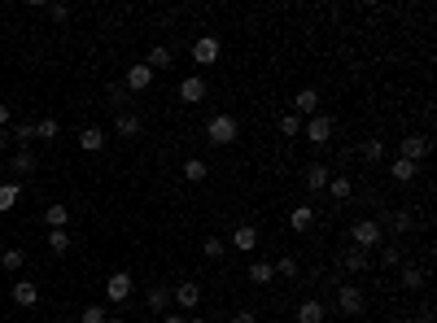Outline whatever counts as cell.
Listing matches in <instances>:
<instances>
[{
  "label": "cell",
  "instance_id": "38",
  "mask_svg": "<svg viewBox=\"0 0 437 323\" xmlns=\"http://www.w3.org/2000/svg\"><path fill=\"white\" fill-rule=\"evenodd\" d=\"M49 249H53V254H66V249H70V236H66V227H57V232H49Z\"/></svg>",
  "mask_w": 437,
  "mask_h": 323
},
{
  "label": "cell",
  "instance_id": "44",
  "mask_svg": "<svg viewBox=\"0 0 437 323\" xmlns=\"http://www.w3.org/2000/svg\"><path fill=\"white\" fill-rule=\"evenodd\" d=\"M258 315H254V310H236V315H232V323H254Z\"/></svg>",
  "mask_w": 437,
  "mask_h": 323
},
{
  "label": "cell",
  "instance_id": "34",
  "mask_svg": "<svg viewBox=\"0 0 437 323\" xmlns=\"http://www.w3.org/2000/svg\"><path fill=\"white\" fill-rule=\"evenodd\" d=\"M105 315H110L105 306H84V310H79V319H75V323H105Z\"/></svg>",
  "mask_w": 437,
  "mask_h": 323
},
{
  "label": "cell",
  "instance_id": "1",
  "mask_svg": "<svg viewBox=\"0 0 437 323\" xmlns=\"http://www.w3.org/2000/svg\"><path fill=\"white\" fill-rule=\"evenodd\" d=\"M350 241H354V249H363V254H372L376 245H385V227L376 223V219H359L350 227Z\"/></svg>",
  "mask_w": 437,
  "mask_h": 323
},
{
  "label": "cell",
  "instance_id": "2",
  "mask_svg": "<svg viewBox=\"0 0 437 323\" xmlns=\"http://www.w3.org/2000/svg\"><path fill=\"white\" fill-rule=\"evenodd\" d=\"M236 131H241V127H236V118H232V114H215V118L206 123V140L223 149V145H232V140H236Z\"/></svg>",
  "mask_w": 437,
  "mask_h": 323
},
{
  "label": "cell",
  "instance_id": "20",
  "mask_svg": "<svg viewBox=\"0 0 437 323\" xmlns=\"http://www.w3.org/2000/svg\"><path fill=\"white\" fill-rule=\"evenodd\" d=\"M9 171H14V175H35V153L31 149H18L14 158H9Z\"/></svg>",
  "mask_w": 437,
  "mask_h": 323
},
{
  "label": "cell",
  "instance_id": "28",
  "mask_svg": "<svg viewBox=\"0 0 437 323\" xmlns=\"http://www.w3.org/2000/svg\"><path fill=\"white\" fill-rule=\"evenodd\" d=\"M44 223H49V232H57V227L70 223V210L66 206H49V210H44Z\"/></svg>",
  "mask_w": 437,
  "mask_h": 323
},
{
  "label": "cell",
  "instance_id": "32",
  "mask_svg": "<svg viewBox=\"0 0 437 323\" xmlns=\"http://www.w3.org/2000/svg\"><path fill=\"white\" fill-rule=\"evenodd\" d=\"M202 254H206V258H215V262H219L223 254H228V241H219V236H206V241H202Z\"/></svg>",
  "mask_w": 437,
  "mask_h": 323
},
{
  "label": "cell",
  "instance_id": "17",
  "mask_svg": "<svg viewBox=\"0 0 437 323\" xmlns=\"http://www.w3.org/2000/svg\"><path fill=\"white\" fill-rule=\"evenodd\" d=\"M376 223H385L389 232H411V210H385Z\"/></svg>",
  "mask_w": 437,
  "mask_h": 323
},
{
  "label": "cell",
  "instance_id": "16",
  "mask_svg": "<svg viewBox=\"0 0 437 323\" xmlns=\"http://www.w3.org/2000/svg\"><path fill=\"white\" fill-rule=\"evenodd\" d=\"M389 175H394L398 184H411V179L420 175V162H407V158H394V162H389Z\"/></svg>",
  "mask_w": 437,
  "mask_h": 323
},
{
  "label": "cell",
  "instance_id": "23",
  "mask_svg": "<svg viewBox=\"0 0 437 323\" xmlns=\"http://www.w3.org/2000/svg\"><path fill=\"white\" fill-rule=\"evenodd\" d=\"M114 131H118L123 140H136V136H140V118L123 110V114H118V123H114Z\"/></svg>",
  "mask_w": 437,
  "mask_h": 323
},
{
  "label": "cell",
  "instance_id": "14",
  "mask_svg": "<svg viewBox=\"0 0 437 323\" xmlns=\"http://www.w3.org/2000/svg\"><path fill=\"white\" fill-rule=\"evenodd\" d=\"M302 179H306V188H311V193H324V188H328V179H333V171H328L324 162H311V166L302 171Z\"/></svg>",
  "mask_w": 437,
  "mask_h": 323
},
{
  "label": "cell",
  "instance_id": "19",
  "mask_svg": "<svg viewBox=\"0 0 437 323\" xmlns=\"http://www.w3.org/2000/svg\"><path fill=\"white\" fill-rule=\"evenodd\" d=\"M145 302L153 315H167V302H171V293H167V284H149V293H145Z\"/></svg>",
  "mask_w": 437,
  "mask_h": 323
},
{
  "label": "cell",
  "instance_id": "36",
  "mask_svg": "<svg viewBox=\"0 0 437 323\" xmlns=\"http://www.w3.org/2000/svg\"><path fill=\"white\" fill-rule=\"evenodd\" d=\"M271 267H276V275H280V280H293V275L302 271V267H298V258H280V262H271Z\"/></svg>",
  "mask_w": 437,
  "mask_h": 323
},
{
  "label": "cell",
  "instance_id": "10",
  "mask_svg": "<svg viewBox=\"0 0 437 323\" xmlns=\"http://www.w3.org/2000/svg\"><path fill=\"white\" fill-rule=\"evenodd\" d=\"M105 297H110V302H127V297H132V275L114 271L110 280H105Z\"/></svg>",
  "mask_w": 437,
  "mask_h": 323
},
{
  "label": "cell",
  "instance_id": "25",
  "mask_svg": "<svg viewBox=\"0 0 437 323\" xmlns=\"http://www.w3.org/2000/svg\"><path fill=\"white\" fill-rule=\"evenodd\" d=\"M206 175H210V166H206L202 158H188V162H184V179H188V184H202Z\"/></svg>",
  "mask_w": 437,
  "mask_h": 323
},
{
  "label": "cell",
  "instance_id": "37",
  "mask_svg": "<svg viewBox=\"0 0 437 323\" xmlns=\"http://www.w3.org/2000/svg\"><path fill=\"white\" fill-rule=\"evenodd\" d=\"M381 158H385V140H368V145H363V162H372V166H376Z\"/></svg>",
  "mask_w": 437,
  "mask_h": 323
},
{
  "label": "cell",
  "instance_id": "46",
  "mask_svg": "<svg viewBox=\"0 0 437 323\" xmlns=\"http://www.w3.org/2000/svg\"><path fill=\"white\" fill-rule=\"evenodd\" d=\"M158 323H188V315H162Z\"/></svg>",
  "mask_w": 437,
  "mask_h": 323
},
{
  "label": "cell",
  "instance_id": "21",
  "mask_svg": "<svg viewBox=\"0 0 437 323\" xmlns=\"http://www.w3.org/2000/svg\"><path fill=\"white\" fill-rule=\"evenodd\" d=\"M328 197H337V201H350V193H354V184H350V175H333L328 179V188H324Z\"/></svg>",
  "mask_w": 437,
  "mask_h": 323
},
{
  "label": "cell",
  "instance_id": "45",
  "mask_svg": "<svg viewBox=\"0 0 437 323\" xmlns=\"http://www.w3.org/2000/svg\"><path fill=\"white\" fill-rule=\"evenodd\" d=\"M14 123V110H9V105H0V127H9Z\"/></svg>",
  "mask_w": 437,
  "mask_h": 323
},
{
  "label": "cell",
  "instance_id": "39",
  "mask_svg": "<svg viewBox=\"0 0 437 323\" xmlns=\"http://www.w3.org/2000/svg\"><path fill=\"white\" fill-rule=\"evenodd\" d=\"M381 262H385V267H403V249H398V245H381Z\"/></svg>",
  "mask_w": 437,
  "mask_h": 323
},
{
  "label": "cell",
  "instance_id": "12",
  "mask_svg": "<svg viewBox=\"0 0 437 323\" xmlns=\"http://www.w3.org/2000/svg\"><path fill=\"white\" fill-rule=\"evenodd\" d=\"M14 302L22 310H35V306H40V284H35V280H14Z\"/></svg>",
  "mask_w": 437,
  "mask_h": 323
},
{
  "label": "cell",
  "instance_id": "27",
  "mask_svg": "<svg viewBox=\"0 0 437 323\" xmlns=\"http://www.w3.org/2000/svg\"><path fill=\"white\" fill-rule=\"evenodd\" d=\"M311 223H315V210H311V206H298V210L289 214V227H293V232H306Z\"/></svg>",
  "mask_w": 437,
  "mask_h": 323
},
{
  "label": "cell",
  "instance_id": "9",
  "mask_svg": "<svg viewBox=\"0 0 437 323\" xmlns=\"http://www.w3.org/2000/svg\"><path fill=\"white\" fill-rule=\"evenodd\" d=\"M206 92H210V88H206V79H202V75H188V79L180 83V101H184V105H202V101H206Z\"/></svg>",
  "mask_w": 437,
  "mask_h": 323
},
{
  "label": "cell",
  "instance_id": "30",
  "mask_svg": "<svg viewBox=\"0 0 437 323\" xmlns=\"http://www.w3.org/2000/svg\"><path fill=\"white\" fill-rule=\"evenodd\" d=\"M22 197V184H0V210H14Z\"/></svg>",
  "mask_w": 437,
  "mask_h": 323
},
{
  "label": "cell",
  "instance_id": "24",
  "mask_svg": "<svg viewBox=\"0 0 437 323\" xmlns=\"http://www.w3.org/2000/svg\"><path fill=\"white\" fill-rule=\"evenodd\" d=\"M271 280H276V267H271V262H263V258L250 262V284H271Z\"/></svg>",
  "mask_w": 437,
  "mask_h": 323
},
{
  "label": "cell",
  "instance_id": "8",
  "mask_svg": "<svg viewBox=\"0 0 437 323\" xmlns=\"http://www.w3.org/2000/svg\"><path fill=\"white\" fill-rule=\"evenodd\" d=\"M293 114H298L302 123H306V118H315V114H320V92H315V88H302L298 97H293Z\"/></svg>",
  "mask_w": 437,
  "mask_h": 323
},
{
  "label": "cell",
  "instance_id": "13",
  "mask_svg": "<svg viewBox=\"0 0 437 323\" xmlns=\"http://www.w3.org/2000/svg\"><path fill=\"white\" fill-rule=\"evenodd\" d=\"M171 297H175V306L197 310V306H202V284H197V280H184V284H180V289H175Z\"/></svg>",
  "mask_w": 437,
  "mask_h": 323
},
{
  "label": "cell",
  "instance_id": "26",
  "mask_svg": "<svg viewBox=\"0 0 437 323\" xmlns=\"http://www.w3.org/2000/svg\"><path fill=\"white\" fill-rule=\"evenodd\" d=\"M341 262H346V271H354V275H359V271H368V262H372V258L363 254V249H354V245H350V249H346V258H341Z\"/></svg>",
  "mask_w": 437,
  "mask_h": 323
},
{
  "label": "cell",
  "instance_id": "18",
  "mask_svg": "<svg viewBox=\"0 0 437 323\" xmlns=\"http://www.w3.org/2000/svg\"><path fill=\"white\" fill-rule=\"evenodd\" d=\"M79 149H84V153H101L105 149V131L101 127H84V131H79Z\"/></svg>",
  "mask_w": 437,
  "mask_h": 323
},
{
  "label": "cell",
  "instance_id": "22",
  "mask_svg": "<svg viewBox=\"0 0 437 323\" xmlns=\"http://www.w3.org/2000/svg\"><path fill=\"white\" fill-rule=\"evenodd\" d=\"M171 62H175V53L167 49V44H158V49L149 53V62H145V66L153 70V75H158V70H171Z\"/></svg>",
  "mask_w": 437,
  "mask_h": 323
},
{
  "label": "cell",
  "instance_id": "33",
  "mask_svg": "<svg viewBox=\"0 0 437 323\" xmlns=\"http://www.w3.org/2000/svg\"><path fill=\"white\" fill-rule=\"evenodd\" d=\"M22 262H27L22 249H5V254H0V267H5V271H22Z\"/></svg>",
  "mask_w": 437,
  "mask_h": 323
},
{
  "label": "cell",
  "instance_id": "47",
  "mask_svg": "<svg viewBox=\"0 0 437 323\" xmlns=\"http://www.w3.org/2000/svg\"><path fill=\"white\" fill-rule=\"evenodd\" d=\"M0 149H9V131L5 127H0Z\"/></svg>",
  "mask_w": 437,
  "mask_h": 323
},
{
  "label": "cell",
  "instance_id": "49",
  "mask_svg": "<svg viewBox=\"0 0 437 323\" xmlns=\"http://www.w3.org/2000/svg\"><path fill=\"white\" fill-rule=\"evenodd\" d=\"M188 323H210V319H202V315H193V319H188Z\"/></svg>",
  "mask_w": 437,
  "mask_h": 323
},
{
  "label": "cell",
  "instance_id": "31",
  "mask_svg": "<svg viewBox=\"0 0 437 323\" xmlns=\"http://www.w3.org/2000/svg\"><path fill=\"white\" fill-rule=\"evenodd\" d=\"M9 140H18V145L27 149L31 140H35V123H14V131H9Z\"/></svg>",
  "mask_w": 437,
  "mask_h": 323
},
{
  "label": "cell",
  "instance_id": "43",
  "mask_svg": "<svg viewBox=\"0 0 437 323\" xmlns=\"http://www.w3.org/2000/svg\"><path fill=\"white\" fill-rule=\"evenodd\" d=\"M110 101H114V105L127 101V88H123V83H114V88H110Z\"/></svg>",
  "mask_w": 437,
  "mask_h": 323
},
{
  "label": "cell",
  "instance_id": "41",
  "mask_svg": "<svg viewBox=\"0 0 437 323\" xmlns=\"http://www.w3.org/2000/svg\"><path fill=\"white\" fill-rule=\"evenodd\" d=\"M411 323H433V306H429V302H424V306L416 310V319H411Z\"/></svg>",
  "mask_w": 437,
  "mask_h": 323
},
{
  "label": "cell",
  "instance_id": "15",
  "mask_svg": "<svg viewBox=\"0 0 437 323\" xmlns=\"http://www.w3.org/2000/svg\"><path fill=\"white\" fill-rule=\"evenodd\" d=\"M324 319H328V310H324V302H315V297H306L298 306V323H324Z\"/></svg>",
  "mask_w": 437,
  "mask_h": 323
},
{
  "label": "cell",
  "instance_id": "3",
  "mask_svg": "<svg viewBox=\"0 0 437 323\" xmlns=\"http://www.w3.org/2000/svg\"><path fill=\"white\" fill-rule=\"evenodd\" d=\"M333 118H328V114H315V118H306V123H302V136L306 140H311V145H328V140H333Z\"/></svg>",
  "mask_w": 437,
  "mask_h": 323
},
{
  "label": "cell",
  "instance_id": "40",
  "mask_svg": "<svg viewBox=\"0 0 437 323\" xmlns=\"http://www.w3.org/2000/svg\"><path fill=\"white\" fill-rule=\"evenodd\" d=\"M57 131L62 127H57L53 118H44V123H35V140H57Z\"/></svg>",
  "mask_w": 437,
  "mask_h": 323
},
{
  "label": "cell",
  "instance_id": "7",
  "mask_svg": "<svg viewBox=\"0 0 437 323\" xmlns=\"http://www.w3.org/2000/svg\"><path fill=\"white\" fill-rule=\"evenodd\" d=\"M429 136H407V140H398V158H407V162H420V158H429Z\"/></svg>",
  "mask_w": 437,
  "mask_h": 323
},
{
  "label": "cell",
  "instance_id": "11",
  "mask_svg": "<svg viewBox=\"0 0 437 323\" xmlns=\"http://www.w3.org/2000/svg\"><path fill=\"white\" fill-rule=\"evenodd\" d=\"M123 88H127V92H149V88H153V70H149L145 62L132 66V70L123 75Z\"/></svg>",
  "mask_w": 437,
  "mask_h": 323
},
{
  "label": "cell",
  "instance_id": "50",
  "mask_svg": "<svg viewBox=\"0 0 437 323\" xmlns=\"http://www.w3.org/2000/svg\"><path fill=\"white\" fill-rule=\"evenodd\" d=\"M57 323H75V319H57Z\"/></svg>",
  "mask_w": 437,
  "mask_h": 323
},
{
  "label": "cell",
  "instance_id": "6",
  "mask_svg": "<svg viewBox=\"0 0 437 323\" xmlns=\"http://www.w3.org/2000/svg\"><path fill=\"white\" fill-rule=\"evenodd\" d=\"M228 249H236V254H254V249H258V227H250V223L232 227V241H228Z\"/></svg>",
  "mask_w": 437,
  "mask_h": 323
},
{
  "label": "cell",
  "instance_id": "29",
  "mask_svg": "<svg viewBox=\"0 0 437 323\" xmlns=\"http://www.w3.org/2000/svg\"><path fill=\"white\" fill-rule=\"evenodd\" d=\"M424 280H429V275H424L420 267H403V289H411V293H420V289H424Z\"/></svg>",
  "mask_w": 437,
  "mask_h": 323
},
{
  "label": "cell",
  "instance_id": "5",
  "mask_svg": "<svg viewBox=\"0 0 437 323\" xmlns=\"http://www.w3.org/2000/svg\"><path fill=\"white\" fill-rule=\"evenodd\" d=\"M219 35H202V40H193V62L197 66H215L219 62Z\"/></svg>",
  "mask_w": 437,
  "mask_h": 323
},
{
  "label": "cell",
  "instance_id": "4",
  "mask_svg": "<svg viewBox=\"0 0 437 323\" xmlns=\"http://www.w3.org/2000/svg\"><path fill=\"white\" fill-rule=\"evenodd\" d=\"M363 306H368L363 289H354V284H341V289H337V310H341V315H363Z\"/></svg>",
  "mask_w": 437,
  "mask_h": 323
},
{
  "label": "cell",
  "instance_id": "35",
  "mask_svg": "<svg viewBox=\"0 0 437 323\" xmlns=\"http://www.w3.org/2000/svg\"><path fill=\"white\" fill-rule=\"evenodd\" d=\"M280 136H289V140L302 136V118L298 114H285V118H280Z\"/></svg>",
  "mask_w": 437,
  "mask_h": 323
},
{
  "label": "cell",
  "instance_id": "48",
  "mask_svg": "<svg viewBox=\"0 0 437 323\" xmlns=\"http://www.w3.org/2000/svg\"><path fill=\"white\" fill-rule=\"evenodd\" d=\"M105 323H127V319H118V315H105Z\"/></svg>",
  "mask_w": 437,
  "mask_h": 323
},
{
  "label": "cell",
  "instance_id": "42",
  "mask_svg": "<svg viewBox=\"0 0 437 323\" xmlns=\"http://www.w3.org/2000/svg\"><path fill=\"white\" fill-rule=\"evenodd\" d=\"M49 18H57V22H66V18H70V5H49Z\"/></svg>",
  "mask_w": 437,
  "mask_h": 323
}]
</instances>
